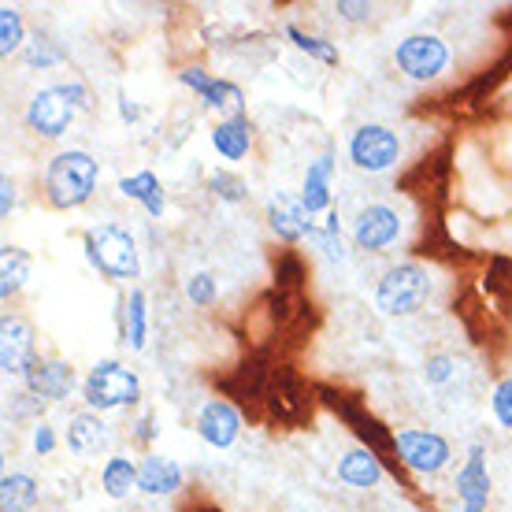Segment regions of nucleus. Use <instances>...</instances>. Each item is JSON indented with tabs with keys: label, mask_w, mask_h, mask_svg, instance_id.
Returning a JSON list of instances; mask_svg holds the SVG:
<instances>
[{
	"label": "nucleus",
	"mask_w": 512,
	"mask_h": 512,
	"mask_svg": "<svg viewBox=\"0 0 512 512\" xmlns=\"http://www.w3.org/2000/svg\"><path fill=\"white\" fill-rule=\"evenodd\" d=\"M97 179H101V167L90 153L82 149H64L56 153L45 167V197H49L52 208H78L86 205L97 190Z\"/></svg>",
	"instance_id": "obj_1"
},
{
	"label": "nucleus",
	"mask_w": 512,
	"mask_h": 512,
	"mask_svg": "<svg viewBox=\"0 0 512 512\" xmlns=\"http://www.w3.org/2000/svg\"><path fill=\"white\" fill-rule=\"evenodd\" d=\"M82 249H86V260L101 271L104 279L112 282H127L138 279V245H134V234L119 223H97L82 234Z\"/></svg>",
	"instance_id": "obj_2"
},
{
	"label": "nucleus",
	"mask_w": 512,
	"mask_h": 512,
	"mask_svg": "<svg viewBox=\"0 0 512 512\" xmlns=\"http://www.w3.org/2000/svg\"><path fill=\"white\" fill-rule=\"evenodd\" d=\"M427 297H431V275L416 260L390 268L375 286V308L383 316H412L420 312Z\"/></svg>",
	"instance_id": "obj_3"
},
{
	"label": "nucleus",
	"mask_w": 512,
	"mask_h": 512,
	"mask_svg": "<svg viewBox=\"0 0 512 512\" xmlns=\"http://www.w3.org/2000/svg\"><path fill=\"white\" fill-rule=\"evenodd\" d=\"M82 397H86L90 409L112 412L123 409V405H134L141 397V383L138 375L123 368L119 360H97L93 372L86 375V383H82Z\"/></svg>",
	"instance_id": "obj_4"
},
{
	"label": "nucleus",
	"mask_w": 512,
	"mask_h": 512,
	"mask_svg": "<svg viewBox=\"0 0 512 512\" xmlns=\"http://www.w3.org/2000/svg\"><path fill=\"white\" fill-rule=\"evenodd\" d=\"M394 64L412 82H431V78H438L446 71L449 49L438 34H409L405 41H397Z\"/></svg>",
	"instance_id": "obj_5"
},
{
	"label": "nucleus",
	"mask_w": 512,
	"mask_h": 512,
	"mask_svg": "<svg viewBox=\"0 0 512 512\" xmlns=\"http://www.w3.org/2000/svg\"><path fill=\"white\" fill-rule=\"evenodd\" d=\"M397 156H401V138H397L390 127H383V123H364V127H357L353 138H349V160H353L360 171L379 175V171L397 164Z\"/></svg>",
	"instance_id": "obj_6"
},
{
	"label": "nucleus",
	"mask_w": 512,
	"mask_h": 512,
	"mask_svg": "<svg viewBox=\"0 0 512 512\" xmlns=\"http://www.w3.org/2000/svg\"><path fill=\"white\" fill-rule=\"evenodd\" d=\"M323 401L334 409V416H342V420L349 423V431L364 442V449H372L375 457H383V453H397L394 449V435L386 431L383 423L375 420L372 412L360 405L357 397H349V394H338V390H320Z\"/></svg>",
	"instance_id": "obj_7"
},
{
	"label": "nucleus",
	"mask_w": 512,
	"mask_h": 512,
	"mask_svg": "<svg viewBox=\"0 0 512 512\" xmlns=\"http://www.w3.org/2000/svg\"><path fill=\"white\" fill-rule=\"evenodd\" d=\"M75 104L67 97L64 86H45L34 93V101L26 104V127L41 138H64L75 123Z\"/></svg>",
	"instance_id": "obj_8"
},
{
	"label": "nucleus",
	"mask_w": 512,
	"mask_h": 512,
	"mask_svg": "<svg viewBox=\"0 0 512 512\" xmlns=\"http://www.w3.org/2000/svg\"><path fill=\"white\" fill-rule=\"evenodd\" d=\"M264 405H268L271 416L279 423L294 427V423L308 420V412H312V390H308L290 368H271V383H268V394H264Z\"/></svg>",
	"instance_id": "obj_9"
},
{
	"label": "nucleus",
	"mask_w": 512,
	"mask_h": 512,
	"mask_svg": "<svg viewBox=\"0 0 512 512\" xmlns=\"http://www.w3.org/2000/svg\"><path fill=\"white\" fill-rule=\"evenodd\" d=\"M397 461L412 468V472L435 475L449 464V442L435 431H397L394 435Z\"/></svg>",
	"instance_id": "obj_10"
},
{
	"label": "nucleus",
	"mask_w": 512,
	"mask_h": 512,
	"mask_svg": "<svg viewBox=\"0 0 512 512\" xmlns=\"http://www.w3.org/2000/svg\"><path fill=\"white\" fill-rule=\"evenodd\" d=\"M397 234H401V219H397L394 208H386V205L360 208L357 223H353V242H357V249H364V253H383L386 245L397 242Z\"/></svg>",
	"instance_id": "obj_11"
},
{
	"label": "nucleus",
	"mask_w": 512,
	"mask_h": 512,
	"mask_svg": "<svg viewBox=\"0 0 512 512\" xmlns=\"http://www.w3.org/2000/svg\"><path fill=\"white\" fill-rule=\"evenodd\" d=\"M34 327L19 316H4L0 323V368L4 375H26L34 364Z\"/></svg>",
	"instance_id": "obj_12"
},
{
	"label": "nucleus",
	"mask_w": 512,
	"mask_h": 512,
	"mask_svg": "<svg viewBox=\"0 0 512 512\" xmlns=\"http://www.w3.org/2000/svg\"><path fill=\"white\" fill-rule=\"evenodd\" d=\"M26 390L41 401H64L71 390H75V368L67 360H34L23 375Z\"/></svg>",
	"instance_id": "obj_13"
},
{
	"label": "nucleus",
	"mask_w": 512,
	"mask_h": 512,
	"mask_svg": "<svg viewBox=\"0 0 512 512\" xmlns=\"http://www.w3.org/2000/svg\"><path fill=\"white\" fill-rule=\"evenodd\" d=\"M457 498H461V512H483L490 501V475H487V449L475 442L468 449V461L457 472Z\"/></svg>",
	"instance_id": "obj_14"
},
{
	"label": "nucleus",
	"mask_w": 512,
	"mask_h": 512,
	"mask_svg": "<svg viewBox=\"0 0 512 512\" xmlns=\"http://www.w3.org/2000/svg\"><path fill=\"white\" fill-rule=\"evenodd\" d=\"M238 431H242V416H238V409H234L231 401H223V397L208 401L205 409H201V416H197V435L205 438L212 449L234 446Z\"/></svg>",
	"instance_id": "obj_15"
},
{
	"label": "nucleus",
	"mask_w": 512,
	"mask_h": 512,
	"mask_svg": "<svg viewBox=\"0 0 512 512\" xmlns=\"http://www.w3.org/2000/svg\"><path fill=\"white\" fill-rule=\"evenodd\" d=\"M268 223L282 242H301V238H308L312 227H316L312 216L305 212V205H301V197H290V193H282V190L268 201Z\"/></svg>",
	"instance_id": "obj_16"
},
{
	"label": "nucleus",
	"mask_w": 512,
	"mask_h": 512,
	"mask_svg": "<svg viewBox=\"0 0 512 512\" xmlns=\"http://www.w3.org/2000/svg\"><path fill=\"white\" fill-rule=\"evenodd\" d=\"M64 442L75 457H101L104 449H108V427H104V420L97 412H78L67 423Z\"/></svg>",
	"instance_id": "obj_17"
},
{
	"label": "nucleus",
	"mask_w": 512,
	"mask_h": 512,
	"mask_svg": "<svg viewBox=\"0 0 512 512\" xmlns=\"http://www.w3.org/2000/svg\"><path fill=\"white\" fill-rule=\"evenodd\" d=\"M383 457H375L372 449H349L346 457L338 461V479L346 483V487H357V490H368V487H379L383 483Z\"/></svg>",
	"instance_id": "obj_18"
},
{
	"label": "nucleus",
	"mask_w": 512,
	"mask_h": 512,
	"mask_svg": "<svg viewBox=\"0 0 512 512\" xmlns=\"http://www.w3.org/2000/svg\"><path fill=\"white\" fill-rule=\"evenodd\" d=\"M179 487H182V468L171 461V457L149 453V457L138 464V490H145V494L164 498V494H175Z\"/></svg>",
	"instance_id": "obj_19"
},
{
	"label": "nucleus",
	"mask_w": 512,
	"mask_h": 512,
	"mask_svg": "<svg viewBox=\"0 0 512 512\" xmlns=\"http://www.w3.org/2000/svg\"><path fill=\"white\" fill-rule=\"evenodd\" d=\"M331 175H334V156L323 153L316 156L305 171V186H301V205H305L308 216L316 212H327L331 208Z\"/></svg>",
	"instance_id": "obj_20"
},
{
	"label": "nucleus",
	"mask_w": 512,
	"mask_h": 512,
	"mask_svg": "<svg viewBox=\"0 0 512 512\" xmlns=\"http://www.w3.org/2000/svg\"><path fill=\"white\" fill-rule=\"evenodd\" d=\"M212 145H216V153L223 160H242L249 153V145H253V123L245 116H231L223 119L216 130H212Z\"/></svg>",
	"instance_id": "obj_21"
},
{
	"label": "nucleus",
	"mask_w": 512,
	"mask_h": 512,
	"mask_svg": "<svg viewBox=\"0 0 512 512\" xmlns=\"http://www.w3.org/2000/svg\"><path fill=\"white\" fill-rule=\"evenodd\" d=\"M119 193L130 197V201H138V205H145V212L153 219L164 216V186H160V179H156L153 171H138V175L119 179Z\"/></svg>",
	"instance_id": "obj_22"
},
{
	"label": "nucleus",
	"mask_w": 512,
	"mask_h": 512,
	"mask_svg": "<svg viewBox=\"0 0 512 512\" xmlns=\"http://www.w3.org/2000/svg\"><path fill=\"white\" fill-rule=\"evenodd\" d=\"M38 501V483L26 472H8L0 479V512H30Z\"/></svg>",
	"instance_id": "obj_23"
},
{
	"label": "nucleus",
	"mask_w": 512,
	"mask_h": 512,
	"mask_svg": "<svg viewBox=\"0 0 512 512\" xmlns=\"http://www.w3.org/2000/svg\"><path fill=\"white\" fill-rule=\"evenodd\" d=\"M101 487L108 498H130V490L138 487V464L130 461V457H108L101 468Z\"/></svg>",
	"instance_id": "obj_24"
},
{
	"label": "nucleus",
	"mask_w": 512,
	"mask_h": 512,
	"mask_svg": "<svg viewBox=\"0 0 512 512\" xmlns=\"http://www.w3.org/2000/svg\"><path fill=\"white\" fill-rule=\"evenodd\" d=\"M26 279H30V253L19 245H4V253H0V297L8 301L12 294H19Z\"/></svg>",
	"instance_id": "obj_25"
},
{
	"label": "nucleus",
	"mask_w": 512,
	"mask_h": 512,
	"mask_svg": "<svg viewBox=\"0 0 512 512\" xmlns=\"http://www.w3.org/2000/svg\"><path fill=\"white\" fill-rule=\"evenodd\" d=\"M145 331H149V316H145V294L130 290L127 308H123V338L130 349H145Z\"/></svg>",
	"instance_id": "obj_26"
},
{
	"label": "nucleus",
	"mask_w": 512,
	"mask_h": 512,
	"mask_svg": "<svg viewBox=\"0 0 512 512\" xmlns=\"http://www.w3.org/2000/svg\"><path fill=\"white\" fill-rule=\"evenodd\" d=\"M305 275H308V268L297 253H282L279 260H275V286H279V294H297Z\"/></svg>",
	"instance_id": "obj_27"
},
{
	"label": "nucleus",
	"mask_w": 512,
	"mask_h": 512,
	"mask_svg": "<svg viewBox=\"0 0 512 512\" xmlns=\"http://www.w3.org/2000/svg\"><path fill=\"white\" fill-rule=\"evenodd\" d=\"M201 101H205L208 108H223V112H231V116H242L245 97L234 82H227V78H212V86H208V93L201 97Z\"/></svg>",
	"instance_id": "obj_28"
},
{
	"label": "nucleus",
	"mask_w": 512,
	"mask_h": 512,
	"mask_svg": "<svg viewBox=\"0 0 512 512\" xmlns=\"http://www.w3.org/2000/svg\"><path fill=\"white\" fill-rule=\"evenodd\" d=\"M308 242L316 245L323 256L342 260V227H338V212H327V223H323V227H312Z\"/></svg>",
	"instance_id": "obj_29"
},
{
	"label": "nucleus",
	"mask_w": 512,
	"mask_h": 512,
	"mask_svg": "<svg viewBox=\"0 0 512 512\" xmlns=\"http://www.w3.org/2000/svg\"><path fill=\"white\" fill-rule=\"evenodd\" d=\"M23 45H26L23 15L4 4V8H0V52H4V56H12V52L23 49Z\"/></svg>",
	"instance_id": "obj_30"
},
{
	"label": "nucleus",
	"mask_w": 512,
	"mask_h": 512,
	"mask_svg": "<svg viewBox=\"0 0 512 512\" xmlns=\"http://www.w3.org/2000/svg\"><path fill=\"white\" fill-rule=\"evenodd\" d=\"M286 38L294 41V45H297L301 52H308L312 60H323V64H338V49H334L331 41L312 38V34H305V30H297V26H286Z\"/></svg>",
	"instance_id": "obj_31"
},
{
	"label": "nucleus",
	"mask_w": 512,
	"mask_h": 512,
	"mask_svg": "<svg viewBox=\"0 0 512 512\" xmlns=\"http://www.w3.org/2000/svg\"><path fill=\"white\" fill-rule=\"evenodd\" d=\"M60 60H64V49L45 34H34L26 41V64L30 67H56Z\"/></svg>",
	"instance_id": "obj_32"
},
{
	"label": "nucleus",
	"mask_w": 512,
	"mask_h": 512,
	"mask_svg": "<svg viewBox=\"0 0 512 512\" xmlns=\"http://www.w3.org/2000/svg\"><path fill=\"white\" fill-rule=\"evenodd\" d=\"M208 190L216 193L219 201H227V205L245 201V182H242V175H234V171H212V175H208Z\"/></svg>",
	"instance_id": "obj_33"
},
{
	"label": "nucleus",
	"mask_w": 512,
	"mask_h": 512,
	"mask_svg": "<svg viewBox=\"0 0 512 512\" xmlns=\"http://www.w3.org/2000/svg\"><path fill=\"white\" fill-rule=\"evenodd\" d=\"M490 409L498 416V423L505 431H512V379H501L494 386V397H490Z\"/></svg>",
	"instance_id": "obj_34"
},
{
	"label": "nucleus",
	"mask_w": 512,
	"mask_h": 512,
	"mask_svg": "<svg viewBox=\"0 0 512 512\" xmlns=\"http://www.w3.org/2000/svg\"><path fill=\"white\" fill-rule=\"evenodd\" d=\"M186 297H190L193 305H212L216 301V282H212V275H193V279H186Z\"/></svg>",
	"instance_id": "obj_35"
},
{
	"label": "nucleus",
	"mask_w": 512,
	"mask_h": 512,
	"mask_svg": "<svg viewBox=\"0 0 512 512\" xmlns=\"http://www.w3.org/2000/svg\"><path fill=\"white\" fill-rule=\"evenodd\" d=\"M423 379L431 386H442V383H449L453 379V357H427V364H423Z\"/></svg>",
	"instance_id": "obj_36"
},
{
	"label": "nucleus",
	"mask_w": 512,
	"mask_h": 512,
	"mask_svg": "<svg viewBox=\"0 0 512 512\" xmlns=\"http://www.w3.org/2000/svg\"><path fill=\"white\" fill-rule=\"evenodd\" d=\"M41 412H45V401H41V397H34L30 390L12 397V416H15V420H23V416H41Z\"/></svg>",
	"instance_id": "obj_37"
},
{
	"label": "nucleus",
	"mask_w": 512,
	"mask_h": 512,
	"mask_svg": "<svg viewBox=\"0 0 512 512\" xmlns=\"http://www.w3.org/2000/svg\"><path fill=\"white\" fill-rule=\"evenodd\" d=\"M156 435H160V427H156V412H141L138 423H134V442H138V446H153Z\"/></svg>",
	"instance_id": "obj_38"
},
{
	"label": "nucleus",
	"mask_w": 512,
	"mask_h": 512,
	"mask_svg": "<svg viewBox=\"0 0 512 512\" xmlns=\"http://www.w3.org/2000/svg\"><path fill=\"white\" fill-rule=\"evenodd\" d=\"M182 86H190L193 93H201V97H205L208 93V86H212V75H208L205 67H186V71H182Z\"/></svg>",
	"instance_id": "obj_39"
},
{
	"label": "nucleus",
	"mask_w": 512,
	"mask_h": 512,
	"mask_svg": "<svg viewBox=\"0 0 512 512\" xmlns=\"http://www.w3.org/2000/svg\"><path fill=\"white\" fill-rule=\"evenodd\" d=\"M338 15L349 23H364L372 15V4H360V0H338Z\"/></svg>",
	"instance_id": "obj_40"
},
{
	"label": "nucleus",
	"mask_w": 512,
	"mask_h": 512,
	"mask_svg": "<svg viewBox=\"0 0 512 512\" xmlns=\"http://www.w3.org/2000/svg\"><path fill=\"white\" fill-rule=\"evenodd\" d=\"M34 449H38L41 457H49L52 449H56V431H52L49 423H38V427H34Z\"/></svg>",
	"instance_id": "obj_41"
},
{
	"label": "nucleus",
	"mask_w": 512,
	"mask_h": 512,
	"mask_svg": "<svg viewBox=\"0 0 512 512\" xmlns=\"http://www.w3.org/2000/svg\"><path fill=\"white\" fill-rule=\"evenodd\" d=\"M12 208H15V182L4 175V179H0V216L8 219L12 216Z\"/></svg>",
	"instance_id": "obj_42"
},
{
	"label": "nucleus",
	"mask_w": 512,
	"mask_h": 512,
	"mask_svg": "<svg viewBox=\"0 0 512 512\" xmlns=\"http://www.w3.org/2000/svg\"><path fill=\"white\" fill-rule=\"evenodd\" d=\"M64 90H67V97H71V104H75V108H90V90H86V86H82V82H64Z\"/></svg>",
	"instance_id": "obj_43"
},
{
	"label": "nucleus",
	"mask_w": 512,
	"mask_h": 512,
	"mask_svg": "<svg viewBox=\"0 0 512 512\" xmlns=\"http://www.w3.org/2000/svg\"><path fill=\"white\" fill-rule=\"evenodd\" d=\"M119 116H123V123H138L141 108H138V104H130L127 97H119Z\"/></svg>",
	"instance_id": "obj_44"
},
{
	"label": "nucleus",
	"mask_w": 512,
	"mask_h": 512,
	"mask_svg": "<svg viewBox=\"0 0 512 512\" xmlns=\"http://www.w3.org/2000/svg\"><path fill=\"white\" fill-rule=\"evenodd\" d=\"M193 512H219V509H193Z\"/></svg>",
	"instance_id": "obj_45"
}]
</instances>
